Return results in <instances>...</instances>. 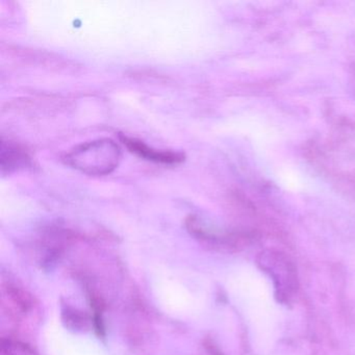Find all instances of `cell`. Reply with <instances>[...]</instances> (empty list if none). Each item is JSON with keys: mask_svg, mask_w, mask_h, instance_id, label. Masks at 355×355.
Masks as SVG:
<instances>
[{"mask_svg": "<svg viewBox=\"0 0 355 355\" xmlns=\"http://www.w3.org/2000/svg\"><path fill=\"white\" fill-rule=\"evenodd\" d=\"M121 149L109 138L97 139L74 147L64 157L70 167L90 176H105L119 165Z\"/></svg>", "mask_w": 355, "mask_h": 355, "instance_id": "6da1fadb", "label": "cell"}, {"mask_svg": "<svg viewBox=\"0 0 355 355\" xmlns=\"http://www.w3.org/2000/svg\"><path fill=\"white\" fill-rule=\"evenodd\" d=\"M259 265L273 280L278 300L282 303L290 302L298 291V277L294 263L282 253L267 251L259 255Z\"/></svg>", "mask_w": 355, "mask_h": 355, "instance_id": "7a4b0ae2", "label": "cell"}, {"mask_svg": "<svg viewBox=\"0 0 355 355\" xmlns=\"http://www.w3.org/2000/svg\"><path fill=\"white\" fill-rule=\"evenodd\" d=\"M120 140L128 147L130 153H135L138 157L153 163L164 164V165H178L184 161V155L182 153L174 151L157 150V149L149 147L142 141L137 140L130 137L120 136Z\"/></svg>", "mask_w": 355, "mask_h": 355, "instance_id": "3957f363", "label": "cell"}, {"mask_svg": "<svg viewBox=\"0 0 355 355\" xmlns=\"http://www.w3.org/2000/svg\"><path fill=\"white\" fill-rule=\"evenodd\" d=\"M31 164L28 153L18 145L11 142L1 143V172L12 173L21 168L28 167Z\"/></svg>", "mask_w": 355, "mask_h": 355, "instance_id": "277c9868", "label": "cell"}, {"mask_svg": "<svg viewBox=\"0 0 355 355\" xmlns=\"http://www.w3.org/2000/svg\"><path fill=\"white\" fill-rule=\"evenodd\" d=\"M62 320L66 328L73 331H86L93 327V318L73 307H64L62 311Z\"/></svg>", "mask_w": 355, "mask_h": 355, "instance_id": "5b68a950", "label": "cell"}, {"mask_svg": "<svg viewBox=\"0 0 355 355\" xmlns=\"http://www.w3.org/2000/svg\"><path fill=\"white\" fill-rule=\"evenodd\" d=\"M0 355H36V353L24 343L3 338Z\"/></svg>", "mask_w": 355, "mask_h": 355, "instance_id": "8992f818", "label": "cell"}]
</instances>
